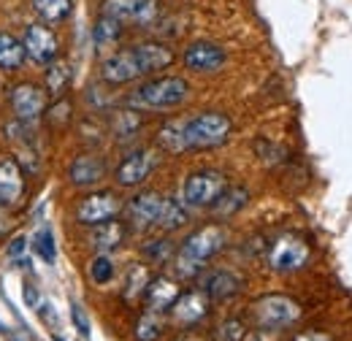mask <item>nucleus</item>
<instances>
[{"instance_id":"f257e3e1","label":"nucleus","mask_w":352,"mask_h":341,"mask_svg":"<svg viewBox=\"0 0 352 341\" xmlns=\"http://www.w3.org/2000/svg\"><path fill=\"white\" fill-rule=\"evenodd\" d=\"M174 63L171 46L157 41H144L128 46L122 52H114L100 65V79L106 85H128L133 79H141L146 74H157Z\"/></svg>"},{"instance_id":"f03ea898","label":"nucleus","mask_w":352,"mask_h":341,"mask_svg":"<svg viewBox=\"0 0 352 341\" xmlns=\"http://www.w3.org/2000/svg\"><path fill=\"white\" fill-rule=\"evenodd\" d=\"M225 241H228V233H225L222 225H204V228H198L195 233H190L184 239V244H182V250L176 255V274L182 279L198 276L206 268V263L225 247Z\"/></svg>"},{"instance_id":"7ed1b4c3","label":"nucleus","mask_w":352,"mask_h":341,"mask_svg":"<svg viewBox=\"0 0 352 341\" xmlns=\"http://www.w3.org/2000/svg\"><path fill=\"white\" fill-rule=\"evenodd\" d=\"M187 95H190V85L182 76H160L133 89L128 103L138 111H163V109L182 106Z\"/></svg>"},{"instance_id":"20e7f679","label":"nucleus","mask_w":352,"mask_h":341,"mask_svg":"<svg viewBox=\"0 0 352 341\" xmlns=\"http://www.w3.org/2000/svg\"><path fill=\"white\" fill-rule=\"evenodd\" d=\"M250 320L258 331H282L301 320V303L290 296H263L252 303Z\"/></svg>"},{"instance_id":"39448f33","label":"nucleus","mask_w":352,"mask_h":341,"mask_svg":"<svg viewBox=\"0 0 352 341\" xmlns=\"http://www.w3.org/2000/svg\"><path fill=\"white\" fill-rule=\"evenodd\" d=\"M230 130L233 122L220 114V111H206V114H198L192 120H187L184 125V141H187V149H212V146H220L230 138Z\"/></svg>"},{"instance_id":"423d86ee","label":"nucleus","mask_w":352,"mask_h":341,"mask_svg":"<svg viewBox=\"0 0 352 341\" xmlns=\"http://www.w3.org/2000/svg\"><path fill=\"white\" fill-rule=\"evenodd\" d=\"M225 190H228L225 173H220V170H198V173L187 176L182 198H184L187 206L204 209V206H212Z\"/></svg>"},{"instance_id":"0eeeda50","label":"nucleus","mask_w":352,"mask_h":341,"mask_svg":"<svg viewBox=\"0 0 352 341\" xmlns=\"http://www.w3.org/2000/svg\"><path fill=\"white\" fill-rule=\"evenodd\" d=\"M309 244L301 236H279L268 250V268L276 274H293L309 263Z\"/></svg>"},{"instance_id":"6e6552de","label":"nucleus","mask_w":352,"mask_h":341,"mask_svg":"<svg viewBox=\"0 0 352 341\" xmlns=\"http://www.w3.org/2000/svg\"><path fill=\"white\" fill-rule=\"evenodd\" d=\"M103 16H111L122 25H149L157 19L160 6L157 0H103L100 6Z\"/></svg>"},{"instance_id":"1a4fd4ad","label":"nucleus","mask_w":352,"mask_h":341,"mask_svg":"<svg viewBox=\"0 0 352 341\" xmlns=\"http://www.w3.org/2000/svg\"><path fill=\"white\" fill-rule=\"evenodd\" d=\"M120 212H122V201L114 192H92L76 206V219L82 225L95 228V225H103V222L114 219Z\"/></svg>"},{"instance_id":"9d476101","label":"nucleus","mask_w":352,"mask_h":341,"mask_svg":"<svg viewBox=\"0 0 352 341\" xmlns=\"http://www.w3.org/2000/svg\"><path fill=\"white\" fill-rule=\"evenodd\" d=\"M11 106L19 122L33 125L46 114V92L36 85H19L11 92Z\"/></svg>"},{"instance_id":"9b49d317","label":"nucleus","mask_w":352,"mask_h":341,"mask_svg":"<svg viewBox=\"0 0 352 341\" xmlns=\"http://www.w3.org/2000/svg\"><path fill=\"white\" fill-rule=\"evenodd\" d=\"M22 43H25L28 57L33 63H38V65H52L57 60V54H60V41L46 25H30L25 30V41Z\"/></svg>"},{"instance_id":"f8f14e48","label":"nucleus","mask_w":352,"mask_h":341,"mask_svg":"<svg viewBox=\"0 0 352 341\" xmlns=\"http://www.w3.org/2000/svg\"><path fill=\"white\" fill-rule=\"evenodd\" d=\"M209 309H212V298L204 290H190V293H179L176 303L171 306V314L179 325L192 328L209 314Z\"/></svg>"},{"instance_id":"ddd939ff","label":"nucleus","mask_w":352,"mask_h":341,"mask_svg":"<svg viewBox=\"0 0 352 341\" xmlns=\"http://www.w3.org/2000/svg\"><path fill=\"white\" fill-rule=\"evenodd\" d=\"M155 166H157V155L152 149H138V152H133L131 157H125L120 163L114 179H117L120 187H135L155 170Z\"/></svg>"},{"instance_id":"4468645a","label":"nucleus","mask_w":352,"mask_h":341,"mask_svg":"<svg viewBox=\"0 0 352 341\" xmlns=\"http://www.w3.org/2000/svg\"><path fill=\"white\" fill-rule=\"evenodd\" d=\"M184 65L190 71H198V74H212V71H220L225 65V52H222L217 43H192L187 46L184 52Z\"/></svg>"},{"instance_id":"2eb2a0df","label":"nucleus","mask_w":352,"mask_h":341,"mask_svg":"<svg viewBox=\"0 0 352 341\" xmlns=\"http://www.w3.org/2000/svg\"><path fill=\"white\" fill-rule=\"evenodd\" d=\"M160 209H163V198L157 192H141V195L131 198V204H128V219L133 228L146 230V228L157 225Z\"/></svg>"},{"instance_id":"dca6fc26","label":"nucleus","mask_w":352,"mask_h":341,"mask_svg":"<svg viewBox=\"0 0 352 341\" xmlns=\"http://www.w3.org/2000/svg\"><path fill=\"white\" fill-rule=\"evenodd\" d=\"M25 179L16 160H0V206H14L22 201Z\"/></svg>"},{"instance_id":"f3484780","label":"nucleus","mask_w":352,"mask_h":341,"mask_svg":"<svg viewBox=\"0 0 352 341\" xmlns=\"http://www.w3.org/2000/svg\"><path fill=\"white\" fill-rule=\"evenodd\" d=\"M68 176L76 187H89L95 182H100L106 176V160L100 155H79L71 168H68Z\"/></svg>"},{"instance_id":"a211bd4d","label":"nucleus","mask_w":352,"mask_h":341,"mask_svg":"<svg viewBox=\"0 0 352 341\" xmlns=\"http://www.w3.org/2000/svg\"><path fill=\"white\" fill-rule=\"evenodd\" d=\"M176 298H179V287H176L171 279H166V276L152 279L149 287H146V293H144L146 309H149V311H157V314L171 311V306L176 303Z\"/></svg>"},{"instance_id":"6ab92c4d","label":"nucleus","mask_w":352,"mask_h":341,"mask_svg":"<svg viewBox=\"0 0 352 341\" xmlns=\"http://www.w3.org/2000/svg\"><path fill=\"white\" fill-rule=\"evenodd\" d=\"M244 287V279L236 271H212L204 279V293L212 300H228L233 298Z\"/></svg>"},{"instance_id":"aec40b11","label":"nucleus","mask_w":352,"mask_h":341,"mask_svg":"<svg viewBox=\"0 0 352 341\" xmlns=\"http://www.w3.org/2000/svg\"><path fill=\"white\" fill-rule=\"evenodd\" d=\"M125 236H128V228H125L120 219H109V222H103V225H95V230L89 233V241H92L95 250L111 252V250L122 247Z\"/></svg>"},{"instance_id":"412c9836","label":"nucleus","mask_w":352,"mask_h":341,"mask_svg":"<svg viewBox=\"0 0 352 341\" xmlns=\"http://www.w3.org/2000/svg\"><path fill=\"white\" fill-rule=\"evenodd\" d=\"M28 52H25V43L19 41L16 36L11 33H0V68L3 71H16L22 68Z\"/></svg>"},{"instance_id":"4be33fe9","label":"nucleus","mask_w":352,"mask_h":341,"mask_svg":"<svg viewBox=\"0 0 352 341\" xmlns=\"http://www.w3.org/2000/svg\"><path fill=\"white\" fill-rule=\"evenodd\" d=\"M149 282H152V276H149L146 265H141V263H133L131 268H128V276H125L122 298L131 300V303H135V300H138L141 296H144V293H146Z\"/></svg>"},{"instance_id":"5701e85b","label":"nucleus","mask_w":352,"mask_h":341,"mask_svg":"<svg viewBox=\"0 0 352 341\" xmlns=\"http://www.w3.org/2000/svg\"><path fill=\"white\" fill-rule=\"evenodd\" d=\"M184 125H187V120H171V122H166V125L160 128L157 141H160V146H163L166 152L179 155V152H184V149H187V141H184Z\"/></svg>"},{"instance_id":"b1692460","label":"nucleus","mask_w":352,"mask_h":341,"mask_svg":"<svg viewBox=\"0 0 352 341\" xmlns=\"http://www.w3.org/2000/svg\"><path fill=\"white\" fill-rule=\"evenodd\" d=\"M247 201H250V192L244 187H228L220 198L212 204V212L217 214V217H230V214H236L239 209H244Z\"/></svg>"},{"instance_id":"393cba45","label":"nucleus","mask_w":352,"mask_h":341,"mask_svg":"<svg viewBox=\"0 0 352 341\" xmlns=\"http://www.w3.org/2000/svg\"><path fill=\"white\" fill-rule=\"evenodd\" d=\"M120 36H122V22L100 14V19L92 28V41H95V46L98 49H109V46H114V43L120 41Z\"/></svg>"},{"instance_id":"a878e982","label":"nucleus","mask_w":352,"mask_h":341,"mask_svg":"<svg viewBox=\"0 0 352 341\" xmlns=\"http://www.w3.org/2000/svg\"><path fill=\"white\" fill-rule=\"evenodd\" d=\"M166 331V320L157 311H144L135 322V341H157Z\"/></svg>"},{"instance_id":"bb28decb","label":"nucleus","mask_w":352,"mask_h":341,"mask_svg":"<svg viewBox=\"0 0 352 341\" xmlns=\"http://www.w3.org/2000/svg\"><path fill=\"white\" fill-rule=\"evenodd\" d=\"M187 222V212H184V206L174 201V198H163V209H160V217H157V225L155 228H160V230H176V228H182Z\"/></svg>"},{"instance_id":"cd10ccee","label":"nucleus","mask_w":352,"mask_h":341,"mask_svg":"<svg viewBox=\"0 0 352 341\" xmlns=\"http://www.w3.org/2000/svg\"><path fill=\"white\" fill-rule=\"evenodd\" d=\"M68 85H71V65L63 63V60H54L46 71V89L60 98L68 89Z\"/></svg>"},{"instance_id":"c85d7f7f","label":"nucleus","mask_w":352,"mask_h":341,"mask_svg":"<svg viewBox=\"0 0 352 341\" xmlns=\"http://www.w3.org/2000/svg\"><path fill=\"white\" fill-rule=\"evenodd\" d=\"M71 0H33L36 14L46 22H63L71 14Z\"/></svg>"},{"instance_id":"c756f323","label":"nucleus","mask_w":352,"mask_h":341,"mask_svg":"<svg viewBox=\"0 0 352 341\" xmlns=\"http://www.w3.org/2000/svg\"><path fill=\"white\" fill-rule=\"evenodd\" d=\"M89 276L95 285H109L114 279V263L109 255H95L89 263Z\"/></svg>"},{"instance_id":"7c9ffc66","label":"nucleus","mask_w":352,"mask_h":341,"mask_svg":"<svg viewBox=\"0 0 352 341\" xmlns=\"http://www.w3.org/2000/svg\"><path fill=\"white\" fill-rule=\"evenodd\" d=\"M33 247H36V252L41 255L44 263H54V257H57V244H54V233H52L49 228H41V230L36 233Z\"/></svg>"},{"instance_id":"2f4dec72","label":"nucleus","mask_w":352,"mask_h":341,"mask_svg":"<svg viewBox=\"0 0 352 341\" xmlns=\"http://www.w3.org/2000/svg\"><path fill=\"white\" fill-rule=\"evenodd\" d=\"M244 336H247V328H244V322L239 317L225 320L217 328V341H244Z\"/></svg>"},{"instance_id":"473e14b6","label":"nucleus","mask_w":352,"mask_h":341,"mask_svg":"<svg viewBox=\"0 0 352 341\" xmlns=\"http://www.w3.org/2000/svg\"><path fill=\"white\" fill-rule=\"evenodd\" d=\"M144 252L149 260H155V263H166L171 252H174V247H171V241H166V239H155V241H149L146 247H144Z\"/></svg>"},{"instance_id":"72a5a7b5","label":"nucleus","mask_w":352,"mask_h":341,"mask_svg":"<svg viewBox=\"0 0 352 341\" xmlns=\"http://www.w3.org/2000/svg\"><path fill=\"white\" fill-rule=\"evenodd\" d=\"M138 130V117L133 114V111H120L117 114V120H114V135H120V138H128Z\"/></svg>"},{"instance_id":"f704fd0d","label":"nucleus","mask_w":352,"mask_h":341,"mask_svg":"<svg viewBox=\"0 0 352 341\" xmlns=\"http://www.w3.org/2000/svg\"><path fill=\"white\" fill-rule=\"evenodd\" d=\"M68 117H71V103H68L65 98L57 100V103L49 109V125H65Z\"/></svg>"},{"instance_id":"c9c22d12","label":"nucleus","mask_w":352,"mask_h":341,"mask_svg":"<svg viewBox=\"0 0 352 341\" xmlns=\"http://www.w3.org/2000/svg\"><path fill=\"white\" fill-rule=\"evenodd\" d=\"M71 317H74V322H76L79 333H82V336H89V320H87V314L82 311V306H79L76 300L71 303Z\"/></svg>"},{"instance_id":"e433bc0d","label":"nucleus","mask_w":352,"mask_h":341,"mask_svg":"<svg viewBox=\"0 0 352 341\" xmlns=\"http://www.w3.org/2000/svg\"><path fill=\"white\" fill-rule=\"evenodd\" d=\"M25 247H28V239H25V236L11 239V244H8V257H19L25 252Z\"/></svg>"},{"instance_id":"4c0bfd02","label":"nucleus","mask_w":352,"mask_h":341,"mask_svg":"<svg viewBox=\"0 0 352 341\" xmlns=\"http://www.w3.org/2000/svg\"><path fill=\"white\" fill-rule=\"evenodd\" d=\"M293 341H333L328 333H322V331H304V333H298Z\"/></svg>"},{"instance_id":"58836bf2","label":"nucleus","mask_w":352,"mask_h":341,"mask_svg":"<svg viewBox=\"0 0 352 341\" xmlns=\"http://www.w3.org/2000/svg\"><path fill=\"white\" fill-rule=\"evenodd\" d=\"M11 228H14V219L8 214V206H0V236H6Z\"/></svg>"},{"instance_id":"ea45409f","label":"nucleus","mask_w":352,"mask_h":341,"mask_svg":"<svg viewBox=\"0 0 352 341\" xmlns=\"http://www.w3.org/2000/svg\"><path fill=\"white\" fill-rule=\"evenodd\" d=\"M25 300H28L33 309H38V306H41V296H38V290H36L33 285H28V287H25Z\"/></svg>"},{"instance_id":"a19ab883","label":"nucleus","mask_w":352,"mask_h":341,"mask_svg":"<svg viewBox=\"0 0 352 341\" xmlns=\"http://www.w3.org/2000/svg\"><path fill=\"white\" fill-rule=\"evenodd\" d=\"M174 341H209V339H204V336H198V333H184V336H179V339Z\"/></svg>"}]
</instances>
